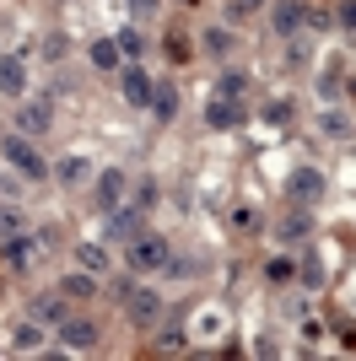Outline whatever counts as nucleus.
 Returning a JSON list of instances; mask_svg holds the SVG:
<instances>
[{"label": "nucleus", "instance_id": "f257e3e1", "mask_svg": "<svg viewBox=\"0 0 356 361\" xmlns=\"http://www.w3.org/2000/svg\"><path fill=\"white\" fill-rule=\"evenodd\" d=\"M0 157H6V162L16 167V173H22V178H49V162L44 157H38V146H32L28 135H22V130H6V135H0Z\"/></svg>", "mask_w": 356, "mask_h": 361}, {"label": "nucleus", "instance_id": "f03ea898", "mask_svg": "<svg viewBox=\"0 0 356 361\" xmlns=\"http://www.w3.org/2000/svg\"><path fill=\"white\" fill-rule=\"evenodd\" d=\"M124 248H130V270L135 275H151V270H167V259H173V248H167V238H157V232H135L130 243H124Z\"/></svg>", "mask_w": 356, "mask_h": 361}, {"label": "nucleus", "instance_id": "7ed1b4c3", "mask_svg": "<svg viewBox=\"0 0 356 361\" xmlns=\"http://www.w3.org/2000/svg\"><path fill=\"white\" fill-rule=\"evenodd\" d=\"M124 195H130V173L124 167H103L97 173V183H92V211H119L124 205Z\"/></svg>", "mask_w": 356, "mask_h": 361}, {"label": "nucleus", "instance_id": "20e7f679", "mask_svg": "<svg viewBox=\"0 0 356 361\" xmlns=\"http://www.w3.org/2000/svg\"><path fill=\"white\" fill-rule=\"evenodd\" d=\"M119 297H124V313H130V324H141V329L162 318V297H157L151 286H135V281H124V286H119Z\"/></svg>", "mask_w": 356, "mask_h": 361}, {"label": "nucleus", "instance_id": "39448f33", "mask_svg": "<svg viewBox=\"0 0 356 361\" xmlns=\"http://www.w3.org/2000/svg\"><path fill=\"white\" fill-rule=\"evenodd\" d=\"M302 22H308V6H302V0H275V6H270V32H275V38H297Z\"/></svg>", "mask_w": 356, "mask_h": 361}, {"label": "nucleus", "instance_id": "423d86ee", "mask_svg": "<svg viewBox=\"0 0 356 361\" xmlns=\"http://www.w3.org/2000/svg\"><path fill=\"white\" fill-rule=\"evenodd\" d=\"M44 238H32V232H11V238H0V259L11 264V270H28L32 259H38Z\"/></svg>", "mask_w": 356, "mask_h": 361}, {"label": "nucleus", "instance_id": "0eeeda50", "mask_svg": "<svg viewBox=\"0 0 356 361\" xmlns=\"http://www.w3.org/2000/svg\"><path fill=\"white\" fill-rule=\"evenodd\" d=\"M119 92H124V103H130V108H151V92H157V81H151L141 65H130V71L119 75Z\"/></svg>", "mask_w": 356, "mask_h": 361}, {"label": "nucleus", "instance_id": "6e6552de", "mask_svg": "<svg viewBox=\"0 0 356 361\" xmlns=\"http://www.w3.org/2000/svg\"><path fill=\"white\" fill-rule=\"evenodd\" d=\"M49 119H54V108H49V97H32V103H22L16 108V130H22V135H44L49 130Z\"/></svg>", "mask_w": 356, "mask_h": 361}, {"label": "nucleus", "instance_id": "1a4fd4ad", "mask_svg": "<svg viewBox=\"0 0 356 361\" xmlns=\"http://www.w3.org/2000/svg\"><path fill=\"white\" fill-rule=\"evenodd\" d=\"M135 232H146V211H141V205H119V211H108V238L130 243Z\"/></svg>", "mask_w": 356, "mask_h": 361}, {"label": "nucleus", "instance_id": "9d476101", "mask_svg": "<svg viewBox=\"0 0 356 361\" xmlns=\"http://www.w3.org/2000/svg\"><path fill=\"white\" fill-rule=\"evenodd\" d=\"M59 345H65V350H97V324H87V318H65V324H59Z\"/></svg>", "mask_w": 356, "mask_h": 361}, {"label": "nucleus", "instance_id": "9b49d317", "mask_svg": "<svg viewBox=\"0 0 356 361\" xmlns=\"http://www.w3.org/2000/svg\"><path fill=\"white\" fill-rule=\"evenodd\" d=\"M286 195H292L297 205H302V200H319L324 195V173H319V167H297L292 178H286Z\"/></svg>", "mask_w": 356, "mask_h": 361}, {"label": "nucleus", "instance_id": "f8f14e48", "mask_svg": "<svg viewBox=\"0 0 356 361\" xmlns=\"http://www.w3.org/2000/svg\"><path fill=\"white\" fill-rule=\"evenodd\" d=\"M206 124H210V130H237V124H243V108H237L232 97H222V92H216V97H210V108H206Z\"/></svg>", "mask_w": 356, "mask_h": 361}, {"label": "nucleus", "instance_id": "ddd939ff", "mask_svg": "<svg viewBox=\"0 0 356 361\" xmlns=\"http://www.w3.org/2000/svg\"><path fill=\"white\" fill-rule=\"evenodd\" d=\"M28 318H32V324H54V329H59V324H65V291H59V297H49V291H44V297H32L28 302Z\"/></svg>", "mask_w": 356, "mask_h": 361}, {"label": "nucleus", "instance_id": "4468645a", "mask_svg": "<svg viewBox=\"0 0 356 361\" xmlns=\"http://www.w3.org/2000/svg\"><path fill=\"white\" fill-rule=\"evenodd\" d=\"M22 87H28L22 54H6V60H0V92H6V97H22Z\"/></svg>", "mask_w": 356, "mask_h": 361}, {"label": "nucleus", "instance_id": "2eb2a0df", "mask_svg": "<svg viewBox=\"0 0 356 361\" xmlns=\"http://www.w3.org/2000/svg\"><path fill=\"white\" fill-rule=\"evenodd\" d=\"M151 108H157V119H162V124L178 119V87H173V81H157V92H151Z\"/></svg>", "mask_w": 356, "mask_h": 361}, {"label": "nucleus", "instance_id": "dca6fc26", "mask_svg": "<svg viewBox=\"0 0 356 361\" xmlns=\"http://www.w3.org/2000/svg\"><path fill=\"white\" fill-rule=\"evenodd\" d=\"M200 38H206V44H200V49H206L210 60H227V54H232V44H237V38H232V32H227V27H206V32H200Z\"/></svg>", "mask_w": 356, "mask_h": 361}, {"label": "nucleus", "instance_id": "f3484780", "mask_svg": "<svg viewBox=\"0 0 356 361\" xmlns=\"http://www.w3.org/2000/svg\"><path fill=\"white\" fill-rule=\"evenodd\" d=\"M275 232H281L286 243H302V238L313 232V211H292V216H286L281 226H275Z\"/></svg>", "mask_w": 356, "mask_h": 361}, {"label": "nucleus", "instance_id": "a211bd4d", "mask_svg": "<svg viewBox=\"0 0 356 361\" xmlns=\"http://www.w3.org/2000/svg\"><path fill=\"white\" fill-rule=\"evenodd\" d=\"M59 291H65V297H97V275H92V270H76V275L59 281Z\"/></svg>", "mask_w": 356, "mask_h": 361}, {"label": "nucleus", "instance_id": "6ab92c4d", "mask_svg": "<svg viewBox=\"0 0 356 361\" xmlns=\"http://www.w3.org/2000/svg\"><path fill=\"white\" fill-rule=\"evenodd\" d=\"M76 259H81V270H92V275L108 270V248H103V243H81V248H76Z\"/></svg>", "mask_w": 356, "mask_h": 361}, {"label": "nucleus", "instance_id": "aec40b11", "mask_svg": "<svg viewBox=\"0 0 356 361\" xmlns=\"http://www.w3.org/2000/svg\"><path fill=\"white\" fill-rule=\"evenodd\" d=\"M11 345L22 350V356H32V350H44V329H38V324L28 318V324H22V329L11 334Z\"/></svg>", "mask_w": 356, "mask_h": 361}, {"label": "nucleus", "instance_id": "412c9836", "mask_svg": "<svg viewBox=\"0 0 356 361\" xmlns=\"http://www.w3.org/2000/svg\"><path fill=\"white\" fill-rule=\"evenodd\" d=\"M114 44H119V54H124V60H141V54H146V38H141V32H135V27L114 32Z\"/></svg>", "mask_w": 356, "mask_h": 361}, {"label": "nucleus", "instance_id": "4be33fe9", "mask_svg": "<svg viewBox=\"0 0 356 361\" xmlns=\"http://www.w3.org/2000/svg\"><path fill=\"white\" fill-rule=\"evenodd\" d=\"M87 167H92L87 157H65V162L54 167V178H59V183H81V178H87Z\"/></svg>", "mask_w": 356, "mask_h": 361}, {"label": "nucleus", "instance_id": "5701e85b", "mask_svg": "<svg viewBox=\"0 0 356 361\" xmlns=\"http://www.w3.org/2000/svg\"><path fill=\"white\" fill-rule=\"evenodd\" d=\"M92 65H97V71H114L119 65V44L114 38H97V44H92Z\"/></svg>", "mask_w": 356, "mask_h": 361}, {"label": "nucleus", "instance_id": "b1692460", "mask_svg": "<svg viewBox=\"0 0 356 361\" xmlns=\"http://www.w3.org/2000/svg\"><path fill=\"white\" fill-rule=\"evenodd\" d=\"M216 92H222V97H232V103H237V97L249 92V75H243V71H227L222 81H216Z\"/></svg>", "mask_w": 356, "mask_h": 361}, {"label": "nucleus", "instance_id": "393cba45", "mask_svg": "<svg viewBox=\"0 0 356 361\" xmlns=\"http://www.w3.org/2000/svg\"><path fill=\"white\" fill-rule=\"evenodd\" d=\"M297 275H302V286H308V291H319V286H324V264H319V259H302V264H297Z\"/></svg>", "mask_w": 356, "mask_h": 361}, {"label": "nucleus", "instance_id": "a878e982", "mask_svg": "<svg viewBox=\"0 0 356 361\" xmlns=\"http://www.w3.org/2000/svg\"><path fill=\"white\" fill-rule=\"evenodd\" d=\"M319 130H324V135H345L351 124H345V114H335V108H329V114H319Z\"/></svg>", "mask_w": 356, "mask_h": 361}, {"label": "nucleus", "instance_id": "bb28decb", "mask_svg": "<svg viewBox=\"0 0 356 361\" xmlns=\"http://www.w3.org/2000/svg\"><path fill=\"white\" fill-rule=\"evenodd\" d=\"M11 232H22V211H16V205H0V238H11Z\"/></svg>", "mask_w": 356, "mask_h": 361}, {"label": "nucleus", "instance_id": "cd10ccee", "mask_svg": "<svg viewBox=\"0 0 356 361\" xmlns=\"http://www.w3.org/2000/svg\"><path fill=\"white\" fill-rule=\"evenodd\" d=\"M167 60H173V65H184V60H189V44H184V32H167Z\"/></svg>", "mask_w": 356, "mask_h": 361}, {"label": "nucleus", "instance_id": "c85d7f7f", "mask_svg": "<svg viewBox=\"0 0 356 361\" xmlns=\"http://www.w3.org/2000/svg\"><path fill=\"white\" fill-rule=\"evenodd\" d=\"M265 275H270V281H292V275H297V264H292V259H270V264H265Z\"/></svg>", "mask_w": 356, "mask_h": 361}, {"label": "nucleus", "instance_id": "c756f323", "mask_svg": "<svg viewBox=\"0 0 356 361\" xmlns=\"http://www.w3.org/2000/svg\"><path fill=\"white\" fill-rule=\"evenodd\" d=\"M65 49H71V44H65V32H49V38H44V60H65Z\"/></svg>", "mask_w": 356, "mask_h": 361}, {"label": "nucleus", "instance_id": "7c9ffc66", "mask_svg": "<svg viewBox=\"0 0 356 361\" xmlns=\"http://www.w3.org/2000/svg\"><path fill=\"white\" fill-rule=\"evenodd\" d=\"M292 119V103H286V97H275V103L265 108V124H286Z\"/></svg>", "mask_w": 356, "mask_h": 361}, {"label": "nucleus", "instance_id": "2f4dec72", "mask_svg": "<svg viewBox=\"0 0 356 361\" xmlns=\"http://www.w3.org/2000/svg\"><path fill=\"white\" fill-rule=\"evenodd\" d=\"M135 205H141V211H151V205H157V183H151V178H141V189H135Z\"/></svg>", "mask_w": 356, "mask_h": 361}, {"label": "nucleus", "instance_id": "473e14b6", "mask_svg": "<svg viewBox=\"0 0 356 361\" xmlns=\"http://www.w3.org/2000/svg\"><path fill=\"white\" fill-rule=\"evenodd\" d=\"M259 11V0H227V16H232V22H243V16H254Z\"/></svg>", "mask_w": 356, "mask_h": 361}, {"label": "nucleus", "instance_id": "72a5a7b5", "mask_svg": "<svg viewBox=\"0 0 356 361\" xmlns=\"http://www.w3.org/2000/svg\"><path fill=\"white\" fill-rule=\"evenodd\" d=\"M340 75H324V81H319V97H324V103H335V97H340Z\"/></svg>", "mask_w": 356, "mask_h": 361}, {"label": "nucleus", "instance_id": "f704fd0d", "mask_svg": "<svg viewBox=\"0 0 356 361\" xmlns=\"http://www.w3.org/2000/svg\"><path fill=\"white\" fill-rule=\"evenodd\" d=\"M162 350H184V329H162V340H157Z\"/></svg>", "mask_w": 356, "mask_h": 361}, {"label": "nucleus", "instance_id": "c9c22d12", "mask_svg": "<svg viewBox=\"0 0 356 361\" xmlns=\"http://www.w3.org/2000/svg\"><path fill=\"white\" fill-rule=\"evenodd\" d=\"M340 27L356 32V0H340Z\"/></svg>", "mask_w": 356, "mask_h": 361}, {"label": "nucleus", "instance_id": "e433bc0d", "mask_svg": "<svg viewBox=\"0 0 356 361\" xmlns=\"http://www.w3.org/2000/svg\"><path fill=\"white\" fill-rule=\"evenodd\" d=\"M157 6H162V0H130V11H135V16H151Z\"/></svg>", "mask_w": 356, "mask_h": 361}, {"label": "nucleus", "instance_id": "4c0bfd02", "mask_svg": "<svg viewBox=\"0 0 356 361\" xmlns=\"http://www.w3.org/2000/svg\"><path fill=\"white\" fill-rule=\"evenodd\" d=\"M189 6H194V0H189Z\"/></svg>", "mask_w": 356, "mask_h": 361}]
</instances>
